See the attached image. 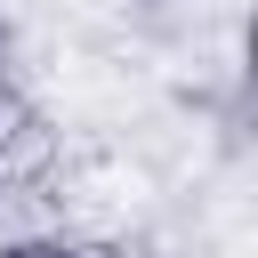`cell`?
I'll return each instance as SVG.
<instances>
[{
	"mask_svg": "<svg viewBox=\"0 0 258 258\" xmlns=\"http://www.w3.org/2000/svg\"><path fill=\"white\" fill-rule=\"evenodd\" d=\"M250 81H258V24H250Z\"/></svg>",
	"mask_w": 258,
	"mask_h": 258,
	"instance_id": "7a4b0ae2",
	"label": "cell"
},
{
	"mask_svg": "<svg viewBox=\"0 0 258 258\" xmlns=\"http://www.w3.org/2000/svg\"><path fill=\"white\" fill-rule=\"evenodd\" d=\"M0 258H73V250H64V242H8Z\"/></svg>",
	"mask_w": 258,
	"mask_h": 258,
	"instance_id": "6da1fadb",
	"label": "cell"
}]
</instances>
